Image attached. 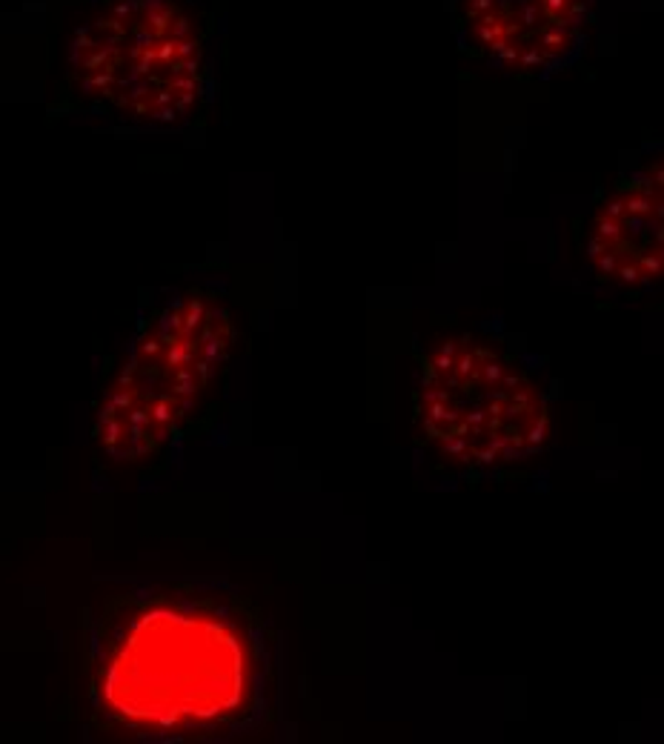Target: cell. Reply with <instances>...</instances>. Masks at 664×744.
I'll return each instance as SVG.
<instances>
[{"label":"cell","mask_w":664,"mask_h":744,"mask_svg":"<svg viewBox=\"0 0 664 744\" xmlns=\"http://www.w3.org/2000/svg\"><path fill=\"white\" fill-rule=\"evenodd\" d=\"M83 621V730L143 744L252 736L281 710V636L218 572L103 576Z\"/></svg>","instance_id":"1"},{"label":"cell","mask_w":664,"mask_h":744,"mask_svg":"<svg viewBox=\"0 0 664 744\" xmlns=\"http://www.w3.org/2000/svg\"><path fill=\"white\" fill-rule=\"evenodd\" d=\"M66 83L109 118L175 129L210 89L203 32L181 0H101L69 37Z\"/></svg>","instance_id":"2"},{"label":"cell","mask_w":664,"mask_h":744,"mask_svg":"<svg viewBox=\"0 0 664 744\" xmlns=\"http://www.w3.org/2000/svg\"><path fill=\"white\" fill-rule=\"evenodd\" d=\"M232 341L235 321L218 292L195 286L152 310L94 412L101 452L118 464L158 455L198 410Z\"/></svg>","instance_id":"3"},{"label":"cell","mask_w":664,"mask_h":744,"mask_svg":"<svg viewBox=\"0 0 664 744\" xmlns=\"http://www.w3.org/2000/svg\"><path fill=\"white\" fill-rule=\"evenodd\" d=\"M415 418L435 452L476 472L533 461L553 435L536 378L513 355L470 332L439 338L421 355Z\"/></svg>","instance_id":"4"},{"label":"cell","mask_w":664,"mask_h":744,"mask_svg":"<svg viewBox=\"0 0 664 744\" xmlns=\"http://www.w3.org/2000/svg\"><path fill=\"white\" fill-rule=\"evenodd\" d=\"M653 161L621 178L587 221L584 261L621 290L664 281V169Z\"/></svg>","instance_id":"5"},{"label":"cell","mask_w":664,"mask_h":744,"mask_svg":"<svg viewBox=\"0 0 664 744\" xmlns=\"http://www.w3.org/2000/svg\"><path fill=\"white\" fill-rule=\"evenodd\" d=\"M593 0H459L467 41L504 72L559 66L581 41Z\"/></svg>","instance_id":"6"},{"label":"cell","mask_w":664,"mask_h":744,"mask_svg":"<svg viewBox=\"0 0 664 744\" xmlns=\"http://www.w3.org/2000/svg\"><path fill=\"white\" fill-rule=\"evenodd\" d=\"M656 161H658V166H661V169H664V155H658V158H656Z\"/></svg>","instance_id":"7"}]
</instances>
